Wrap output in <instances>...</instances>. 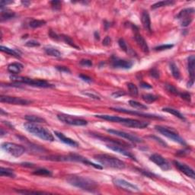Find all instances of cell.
I'll list each match as a JSON object with an SVG mask.
<instances>
[{
	"label": "cell",
	"instance_id": "1",
	"mask_svg": "<svg viewBox=\"0 0 195 195\" xmlns=\"http://www.w3.org/2000/svg\"><path fill=\"white\" fill-rule=\"evenodd\" d=\"M66 181L70 185L80 188L83 191H89V192H96L98 190L97 182H95L89 178L83 177V176L72 175L69 176Z\"/></svg>",
	"mask_w": 195,
	"mask_h": 195
},
{
	"label": "cell",
	"instance_id": "2",
	"mask_svg": "<svg viewBox=\"0 0 195 195\" xmlns=\"http://www.w3.org/2000/svg\"><path fill=\"white\" fill-rule=\"evenodd\" d=\"M96 117L100 119L105 120V121H111L114 123H119L128 127L136 128V129H144L149 126V123L144 122V121H137V120L131 119V118H123L117 116H111L107 114H97Z\"/></svg>",
	"mask_w": 195,
	"mask_h": 195
},
{
	"label": "cell",
	"instance_id": "3",
	"mask_svg": "<svg viewBox=\"0 0 195 195\" xmlns=\"http://www.w3.org/2000/svg\"><path fill=\"white\" fill-rule=\"evenodd\" d=\"M24 127L28 132L31 133L34 136L41 138L43 140L50 141V142H53L54 140V137H53L51 131H49L43 126H40L38 124L28 122L24 124Z\"/></svg>",
	"mask_w": 195,
	"mask_h": 195
},
{
	"label": "cell",
	"instance_id": "4",
	"mask_svg": "<svg viewBox=\"0 0 195 195\" xmlns=\"http://www.w3.org/2000/svg\"><path fill=\"white\" fill-rule=\"evenodd\" d=\"M94 158L99 163L106 167L112 168L115 169H124L126 167V164L122 160L107 154L95 155Z\"/></svg>",
	"mask_w": 195,
	"mask_h": 195
},
{
	"label": "cell",
	"instance_id": "5",
	"mask_svg": "<svg viewBox=\"0 0 195 195\" xmlns=\"http://www.w3.org/2000/svg\"><path fill=\"white\" fill-rule=\"evenodd\" d=\"M10 79L11 81L15 82L17 83H23V84L29 85V86H34V87L39 88H52L53 86L48 83L47 82L44 80L41 79H30L28 77H24V76H18V75H12L10 76Z\"/></svg>",
	"mask_w": 195,
	"mask_h": 195
},
{
	"label": "cell",
	"instance_id": "6",
	"mask_svg": "<svg viewBox=\"0 0 195 195\" xmlns=\"http://www.w3.org/2000/svg\"><path fill=\"white\" fill-rule=\"evenodd\" d=\"M155 129H156L158 132L161 133V134H162L163 136H166V137L171 140H173L174 142L180 143V144L184 145V146L186 145V142L184 141V140L183 139L182 137H181V136H180L175 131H173V130L169 129L168 127L160 126V125H156V126H155Z\"/></svg>",
	"mask_w": 195,
	"mask_h": 195
},
{
	"label": "cell",
	"instance_id": "7",
	"mask_svg": "<svg viewBox=\"0 0 195 195\" xmlns=\"http://www.w3.org/2000/svg\"><path fill=\"white\" fill-rule=\"evenodd\" d=\"M2 149L14 157H20L25 153L24 147L14 143H3Z\"/></svg>",
	"mask_w": 195,
	"mask_h": 195
},
{
	"label": "cell",
	"instance_id": "8",
	"mask_svg": "<svg viewBox=\"0 0 195 195\" xmlns=\"http://www.w3.org/2000/svg\"><path fill=\"white\" fill-rule=\"evenodd\" d=\"M194 14V8L184 9L179 12L177 16V18L180 21L181 25L182 27H187L191 24L193 21V16Z\"/></svg>",
	"mask_w": 195,
	"mask_h": 195
},
{
	"label": "cell",
	"instance_id": "9",
	"mask_svg": "<svg viewBox=\"0 0 195 195\" xmlns=\"http://www.w3.org/2000/svg\"><path fill=\"white\" fill-rule=\"evenodd\" d=\"M57 118L61 122L64 123V124L73 125V126H86V125L88 124L87 121H86V120L76 117H73L71 115H68V114H58Z\"/></svg>",
	"mask_w": 195,
	"mask_h": 195
},
{
	"label": "cell",
	"instance_id": "10",
	"mask_svg": "<svg viewBox=\"0 0 195 195\" xmlns=\"http://www.w3.org/2000/svg\"><path fill=\"white\" fill-rule=\"evenodd\" d=\"M113 182H114V184H115L117 187L120 188L121 189L124 190V191H128V192L132 193L140 192V189L137 186L132 184V183L129 182V181H126V180L124 179L115 178V179H114Z\"/></svg>",
	"mask_w": 195,
	"mask_h": 195
},
{
	"label": "cell",
	"instance_id": "11",
	"mask_svg": "<svg viewBox=\"0 0 195 195\" xmlns=\"http://www.w3.org/2000/svg\"><path fill=\"white\" fill-rule=\"evenodd\" d=\"M108 133H111V134L115 135V136H120V137H122L124 139L127 140L131 141V142L134 143H143V140L141 138L138 137L137 136H135V135L131 134V133H128L124 131H117V130H113V129H108L107 130Z\"/></svg>",
	"mask_w": 195,
	"mask_h": 195
},
{
	"label": "cell",
	"instance_id": "12",
	"mask_svg": "<svg viewBox=\"0 0 195 195\" xmlns=\"http://www.w3.org/2000/svg\"><path fill=\"white\" fill-rule=\"evenodd\" d=\"M0 101L11 104H18V105H28V104L31 103V101H29V100L18 97H11V96L7 95L0 96Z\"/></svg>",
	"mask_w": 195,
	"mask_h": 195
},
{
	"label": "cell",
	"instance_id": "13",
	"mask_svg": "<svg viewBox=\"0 0 195 195\" xmlns=\"http://www.w3.org/2000/svg\"><path fill=\"white\" fill-rule=\"evenodd\" d=\"M149 159L164 171H168V170L171 169V166H170L169 162L164 157H162L161 155L154 153L149 157Z\"/></svg>",
	"mask_w": 195,
	"mask_h": 195
},
{
	"label": "cell",
	"instance_id": "14",
	"mask_svg": "<svg viewBox=\"0 0 195 195\" xmlns=\"http://www.w3.org/2000/svg\"><path fill=\"white\" fill-rule=\"evenodd\" d=\"M111 110L117 111V112L121 113H126V114H135V115H138L139 117H143L150 118V119H163L161 116L156 115V114H145V113L138 112V111H131V110H126L124 108H112Z\"/></svg>",
	"mask_w": 195,
	"mask_h": 195
},
{
	"label": "cell",
	"instance_id": "15",
	"mask_svg": "<svg viewBox=\"0 0 195 195\" xmlns=\"http://www.w3.org/2000/svg\"><path fill=\"white\" fill-rule=\"evenodd\" d=\"M173 163H174L175 167L177 168L181 172H182L183 174H184L185 175L188 176V177L194 179L195 178L194 171L193 170V169H191L190 166H187L186 164H184V163H181L178 161H174Z\"/></svg>",
	"mask_w": 195,
	"mask_h": 195
},
{
	"label": "cell",
	"instance_id": "16",
	"mask_svg": "<svg viewBox=\"0 0 195 195\" xmlns=\"http://www.w3.org/2000/svg\"><path fill=\"white\" fill-rule=\"evenodd\" d=\"M188 69L189 72V76L191 77V82L188 83V87H191L194 82L195 76V57L194 55H191L188 59Z\"/></svg>",
	"mask_w": 195,
	"mask_h": 195
},
{
	"label": "cell",
	"instance_id": "17",
	"mask_svg": "<svg viewBox=\"0 0 195 195\" xmlns=\"http://www.w3.org/2000/svg\"><path fill=\"white\" fill-rule=\"evenodd\" d=\"M111 65L114 68H120V69H131L133 66V63L131 61L126 60H121L119 58H113L111 61Z\"/></svg>",
	"mask_w": 195,
	"mask_h": 195
},
{
	"label": "cell",
	"instance_id": "18",
	"mask_svg": "<svg viewBox=\"0 0 195 195\" xmlns=\"http://www.w3.org/2000/svg\"><path fill=\"white\" fill-rule=\"evenodd\" d=\"M107 147L108 149H111L113 151H115L117 153H120V154H122L124 156H126V157H129L132 159H135L134 156L131 153H130L129 151L126 150V149H124V146H120V145L117 144H113V143H109V144H107Z\"/></svg>",
	"mask_w": 195,
	"mask_h": 195
},
{
	"label": "cell",
	"instance_id": "19",
	"mask_svg": "<svg viewBox=\"0 0 195 195\" xmlns=\"http://www.w3.org/2000/svg\"><path fill=\"white\" fill-rule=\"evenodd\" d=\"M135 41L137 43L138 46L140 47V49L144 52L145 53H148L149 52V46H148L147 43H146V40L143 38V37L141 35V34H138V33H136L134 36Z\"/></svg>",
	"mask_w": 195,
	"mask_h": 195
},
{
	"label": "cell",
	"instance_id": "20",
	"mask_svg": "<svg viewBox=\"0 0 195 195\" xmlns=\"http://www.w3.org/2000/svg\"><path fill=\"white\" fill-rule=\"evenodd\" d=\"M141 21H142V24L146 31L150 32L151 31V20L150 16H149V13L147 11H143L141 15Z\"/></svg>",
	"mask_w": 195,
	"mask_h": 195
},
{
	"label": "cell",
	"instance_id": "21",
	"mask_svg": "<svg viewBox=\"0 0 195 195\" xmlns=\"http://www.w3.org/2000/svg\"><path fill=\"white\" fill-rule=\"evenodd\" d=\"M54 134L56 135V136H57V137L59 138V139L60 140L62 141L63 143H66V144L69 145V146H73V147H77V146H79V144H78V143H76V141L70 139V138L66 137V136H65V135L62 133H60V132H57V131H55Z\"/></svg>",
	"mask_w": 195,
	"mask_h": 195
},
{
	"label": "cell",
	"instance_id": "22",
	"mask_svg": "<svg viewBox=\"0 0 195 195\" xmlns=\"http://www.w3.org/2000/svg\"><path fill=\"white\" fill-rule=\"evenodd\" d=\"M23 69L24 66L20 63H13L8 66V71L12 73L13 75H18Z\"/></svg>",
	"mask_w": 195,
	"mask_h": 195
},
{
	"label": "cell",
	"instance_id": "23",
	"mask_svg": "<svg viewBox=\"0 0 195 195\" xmlns=\"http://www.w3.org/2000/svg\"><path fill=\"white\" fill-rule=\"evenodd\" d=\"M16 16V13L11 10L6 9L5 10H1V21H6V20L11 19Z\"/></svg>",
	"mask_w": 195,
	"mask_h": 195
},
{
	"label": "cell",
	"instance_id": "24",
	"mask_svg": "<svg viewBox=\"0 0 195 195\" xmlns=\"http://www.w3.org/2000/svg\"><path fill=\"white\" fill-rule=\"evenodd\" d=\"M44 51L47 54L53 56V57H60L61 56L60 51H58L56 48L52 47H46L44 48Z\"/></svg>",
	"mask_w": 195,
	"mask_h": 195
},
{
	"label": "cell",
	"instance_id": "25",
	"mask_svg": "<svg viewBox=\"0 0 195 195\" xmlns=\"http://www.w3.org/2000/svg\"><path fill=\"white\" fill-rule=\"evenodd\" d=\"M0 50H1V51H2V52L8 53V54L11 55V56H16V57H17V58L21 56V52H20L19 51H17V50L11 49V48L6 47H4V46H1Z\"/></svg>",
	"mask_w": 195,
	"mask_h": 195
},
{
	"label": "cell",
	"instance_id": "26",
	"mask_svg": "<svg viewBox=\"0 0 195 195\" xmlns=\"http://www.w3.org/2000/svg\"><path fill=\"white\" fill-rule=\"evenodd\" d=\"M0 175L2 177L3 176H6V177H9V178H16V175L15 174L14 171L12 169H9V168H4V167H1L0 169Z\"/></svg>",
	"mask_w": 195,
	"mask_h": 195
},
{
	"label": "cell",
	"instance_id": "27",
	"mask_svg": "<svg viewBox=\"0 0 195 195\" xmlns=\"http://www.w3.org/2000/svg\"><path fill=\"white\" fill-rule=\"evenodd\" d=\"M175 3V2L171 1V0H166V1H160L158 2L155 3L152 6V9H156L158 8L161 7H165V6H172Z\"/></svg>",
	"mask_w": 195,
	"mask_h": 195
},
{
	"label": "cell",
	"instance_id": "28",
	"mask_svg": "<svg viewBox=\"0 0 195 195\" xmlns=\"http://www.w3.org/2000/svg\"><path fill=\"white\" fill-rule=\"evenodd\" d=\"M24 119L28 121V122L34 123V124H40V123H46V121L42 117H40L38 116L34 115H26L24 117Z\"/></svg>",
	"mask_w": 195,
	"mask_h": 195
},
{
	"label": "cell",
	"instance_id": "29",
	"mask_svg": "<svg viewBox=\"0 0 195 195\" xmlns=\"http://www.w3.org/2000/svg\"><path fill=\"white\" fill-rule=\"evenodd\" d=\"M170 69H171V73H172V76H174V78H175L176 79H179L181 78V73H180L179 69H178L175 63L173 62L170 63Z\"/></svg>",
	"mask_w": 195,
	"mask_h": 195
},
{
	"label": "cell",
	"instance_id": "30",
	"mask_svg": "<svg viewBox=\"0 0 195 195\" xmlns=\"http://www.w3.org/2000/svg\"><path fill=\"white\" fill-rule=\"evenodd\" d=\"M162 110H163V111H165V112H167L171 114H173L174 116L180 118V119H181V120H184V117L183 116V114H181V113L178 111V110L174 109V108H163Z\"/></svg>",
	"mask_w": 195,
	"mask_h": 195
},
{
	"label": "cell",
	"instance_id": "31",
	"mask_svg": "<svg viewBox=\"0 0 195 195\" xmlns=\"http://www.w3.org/2000/svg\"><path fill=\"white\" fill-rule=\"evenodd\" d=\"M46 24V21L44 20L33 19L29 22V26L32 28H38Z\"/></svg>",
	"mask_w": 195,
	"mask_h": 195
},
{
	"label": "cell",
	"instance_id": "32",
	"mask_svg": "<svg viewBox=\"0 0 195 195\" xmlns=\"http://www.w3.org/2000/svg\"><path fill=\"white\" fill-rule=\"evenodd\" d=\"M142 98L144 100V101H146V103H153L154 101H156V100H158V98H159L157 96L152 94H144L142 95Z\"/></svg>",
	"mask_w": 195,
	"mask_h": 195
},
{
	"label": "cell",
	"instance_id": "33",
	"mask_svg": "<svg viewBox=\"0 0 195 195\" xmlns=\"http://www.w3.org/2000/svg\"><path fill=\"white\" fill-rule=\"evenodd\" d=\"M130 105L133 108H136V109H140V110H143V109H147V106L144 105L143 104H141V103L138 102V101H133V100H131L129 101Z\"/></svg>",
	"mask_w": 195,
	"mask_h": 195
},
{
	"label": "cell",
	"instance_id": "34",
	"mask_svg": "<svg viewBox=\"0 0 195 195\" xmlns=\"http://www.w3.org/2000/svg\"><path fill=\"white\" fill-rule=\"evenodd\" d=\"M127 88H128V91H129V93L132 96H137L138 95V89L134 84L133 83H128L127 84Z\"/></svg>",
	"mask_w": 195,
	"mask_h": 195
},
{
	"label": "cell",
	"instance_id": "35",
	"mask_svg": "<svg viewBox=\"0 0 195 195\" xmlns=\"http://www.w3.org/2000/svg\"><path fill=\"white\" fill-rule=\"evenodd\" d=\"M34 175H43V176H51L52 175V173L51 171L45 169H37L36 171H34L33 172Z\"/></svg>",
	"mask_w": 195,
	"mask_h": 195
},
{
	"label": "cell",
	"instance_id": "36",
	"mask_svg": "<svg viewBox=\"0 0 195 195\" xmlns=\"http://www.w3.org/2000/svg\"><path fill=\"white\" fill-rule=\"evenodd\" d=\"M63 40L65 41V42L67 44H69V46L73 47L76 48V49L77 50H79V47L77 46V45H76V44L74 43V41H73V40L71 39L70 38H69V36H66V35H63Z\"/></svg>",
	"mask_w": 195,
	"mask_h": 195
},
{
	"label": "cell",
	"instance_id": "37",
	"mask_svg": "<svg viewBox=\"0 0 195 195\" xmlns=\"http://www.w3.org/2000/svg\"><path fill=\"white\" fill-rule=\"evenodd\" d=\"M18 193L24 194H45L48 193L43 192V191H26V190H21V191H17Z\"/></svg>",
	"mask_w": 195,
	"mask_h": 195
},
{
	"label": "cell",
	"instance_id": "38",
	"mask_svg": "<svg viewBox=\"0 0 195 195\" xmlns=\"http://www.w3.org/2000/svg\"><path fill=\"white\" fill-rule=\"evenodd\" d=\"M166 89L169 92L171 93V94L173 95H179V92H178V89H176L175 86H173L172 85L170 84H166Z\"/></svg>",
	"mask_w": 195,
	"mask_h": 195
},
{
	"label": "cell",
	"instance_id": "39",
	"mask_svg": "<svg viewBox=\"0 0 195 195\" xmlns=\"http://www.w3.org/2000/svg\"><path fill=\"white\" fill-rule=\"evenodd\" d=\"M173 47H174V45H172V44H163V45H160V46H158V47H155V50H156V51H165V50L171 49V48H172Z\"/></svg>",
	"mask_w": 195,
	"mask_h": 195
},
{
	"label": "cell",
	"instance_id": "40",
	"mask_svg": "<svg viewBox=\"0 0 195 195\" xmlns=\"http://www.w3.org/2000/svg\"><path fill=\"white\" fill-rule=\"evenodd\" d=\"M118 44H119L120 47H121L123 51H125V52H127L128 51L127 45H126V43L125 42V41L123 38H121V39L118 41Z\"/></svg>",
	"mask_w": 195,
	"mask_h": 195
},
{
	"label": "cell",
	"instance_id": "41",
	"mask_svg": "<svg viewBox=\"0 0 195 195\" xmlns=\"http://www.w3.org/2000/svg\"><path fill=\"white\" fill-rule=\"evenodd\" d=\"M25 46L29 47H36L40 46V43L38 42L37 41H34V40H31V41H28L26 43Z\"/></svg>",
	"mask_w": 195,
	"mask_h": 195
},
{
	"label": "cell",
	"instance_id": "42",
	"mask_svg": "<svg viewBox=\"0 0 195 195\" xmlns=\"http://www.w3.org/2000/svg\"><path fill=\"white\" fill-rule=\"evenodd\" d=\"M149 73H150L151 76H153L155 79H159V71L156 68H153V69H151Z\"/></svg>",
	"mask_w": 195,
	"mask_h": 195
},
{
	"label": "cell",
	"instance_id": "43",
	"mask_svg": "<svg viewBox=\"0 0 195 195\" xmlns=\"http://www.w3.org/2000/svg\"><path fill=\"white\" fill-rule=\"evenodd\" d=\"M51 6L53 9L59 10L61 8V2L60 1H52L51 2Z\"/></svg>",
	"mask_w": 195,
	"mask_h": 195
},
{
	"label": "cell",
	"instance_id": "44",
	"mask_svg": "<svg viewBox=\"0 0 195 195\" xmlns=\"http://www.w3.org/2000/svg\"><path fill=\"white\" fill-rule=\"evenodd\" d=\"M179 95L181 96V98L182 99L185 100L187 101H191V94L188 92H183V93H179Z\"/></svg>",
	"mask_w": 195,
	"mask_h": 195
},
{
	"label": "cell",
	"instance_id": "45",
	"mask_svg": "<svg viewBox=\"0 0 195 195\" xmlns=\"http://www.w3.org/2000/svg\"><path fill=\"white\" fill-rule=\"evenodd\" d=\"M80 65L83 66H88V67H90V66H92V62L89 60H82L80 61Z\"/></svg>",
	"mask_w": 195,
	"mask_h": 195
},
{
	"label": "cell",
	"instance_id": "46",
	"mask_svg": "<svg viewBox=\"0 0 195 195\" xmlns=\"http://www.w3.org/2000/svg\"><path fill=\"white\" fill-rule=\"evenodd\" d=\"M111 38H110L109 36H106L105 38H104V40H103L102 44L104 45V46H109V45L111 44Z\"/></svg>",
	"mask_w": 195,
	"mask_h": 195
},
{
	"label": "cell",
	"instance_id": "47",
	"mask_svg": "<svg viewBox=\"0 0 195 195\" xmlns=\"http://www.w3.org/2000/svg\"><path fill=\"white\" fill-rule=\"evenodd\" d=\"M79 76L83 80V81L86 82H92V79L90 78L89 76H86V75H79Z\"/></svg>",
	"mask_w": 195,
	"mask_h": 195
},
{
	"label": "cell",
	"instance_id": "48",
	"mask_svg": "<svg viewBox=\"0 0 195 195\" xmlns=\"http://www.w3.org/2000/svg\"><path fill=\"white\" fill-rule=\"evenodd\" d=\"M48 34H49V36L53 40H59V38H60L59 36H58L56 33L53 32L52 30H50V31L48 32Z\"/></svg>",
	"mask_w": 195,
	"mask_h": 195
},
{
	"label": "cell",
	"instance_id": "49",
	"mask_svg": "<svg viewBox=\"0 0 195 195\" xmlns=\"http://www.w3.org/2000/svg\"><path fill=\"white\" fill-rule=\"evenodd\" d=\"M139 170H140V171H141V172H142L143 175H145L147 176V177L153 178L155 176L154 174H152V173H150L149 171H145V170H142V169H139Z\"/></svg>",
	"mask_w": 195,
	"mask_h": 195
},
{
	"label": "cell",
	"instance_id": "50",
	"mask_svg": "<svg viewBox=\"0 0 195 195\" xmlns=\"http://www.w3.org/2000/svg\"><path fill=\"white\" fill-rule=\"evenodd\" d=\"M56 69L60 72H65V73H70V70L66 66H56Z\"/></svg>",
	"mask_w": 195,
	"mask_h": 195
},
{
	"label": "cell",
	"instance_id": "51",
	"mask_svg": "<svg viewBox=\"0 0 195 195\" xmlns=\"http://www.w3.org/2000/svg\"><path fill=\"white\" fill-rule=\"evenodd\" d=\"M124 95H125V93L124 92V91H116V92L113 93L112 96L114 98H119V97H121V96Z\"/></svg>",
	"mask_w": 195,
	"mask_h": 195
},
{
	"label": "cell",
	"instance_id": "52",
	"mask_svg": "<svg viewBox=\"0 0 195 195\" xmlns=\"http://www.w3.org/2000/svg\"><path fill=\"white\" fill-rule=\"evenodd\" d=\"M11 3H13L12 1H2L1 2H0V6H1V9H2L4 6H7V5L9 4H11Z\"/></svg>",
	"mask_w": 195,
	"mask_h": 195
},
{
	"label": "cell",
	"instance_id": "53",
	"mask_svg": "<svg viewBox=\"0 0 195 195\" xmlns=\"http://www.w3.org/2000/svg\"><path fill=\"white\" fill-rule=\"evenodd\" d=\"M140 86L142 88H144V89H152V86L146 82H141L140 83Z\"/></svg>",
	"mask_w": 195,
	"mask_h": 195
},
{
	"label": "cell",
	"instance_id": "54",
	"mask_svg": "<svg viewBox=\"0 0 195 195\" xmlns=\"http://www.w3.org/2000/svg\"><path fill=\"white\" fill-rule=\"evenodd\" d=\"M150 137H151V138H153V139H156V140H157V141H158V142H159L160 143H161V144H162V145H163V146H167V145H166V143H165V142H163V141H162V140H161V139H159V138L156 137V136H150Z\"/></svg>",
	"mask_w": 195,
	"mask_h": 195
},
{
	"label": "cell",
	"instance_id": "55",
	"mask_svg": "<svg viewBox=\"0 0 195 195\" xmlns=\"http://www.w3.org/2000/svg\"><path fill=\"white\" fill-rule=\"evenodd\" d=\"M86 95L89 96V97H90V98H95V99H100V98L95 94H91V93H86Z\"/></svg>",
	"mask_w": 195,
	"mask_h": 195
},
{
	"label": "cell",
	"instance_id": "56",
	"mask_svg": "<svg viewBox=\"0 0 195 195\" xmlns=\"http://www.w3.org/2000/svg\"><path fill=\"white\" fill-rule=\"evenodd\" d=\"M21 166H25V167H29V168H32L34 167V164L32 163H28V162H24V163H21Z\"/></svg>",
	"mask_w": 195,
	"mask_h": 195
},
{
	"label": "cell",
	"instance_id": "57",
	"mask_svg": "<svg viewBox=\"0 0 195 195\" xmlns=\"http://www.w3.org/2000/svg\"><path fill=\"white\" fill-rule=\"evenodd\" d=\"M21 4L24 5V6H26V7H28V6H29L30 4H31V2H28V1H22L21 2Z\"/></svg>",
	"mask_w": 195,
	"mask_h": 195
},
{
	"label": "cell",
	"instance_id": "58",
	"mask_svg": "<svg viewBox=\"0 0 195 195\" xmlns=\"http://www.w3.org/2000/svg\"><path fill=\"white\" fill-rule=\"evenodd\" d=\"M95 39L96 40H99L100 39V37H99V34L96 31V32H95Z\"/></svg>",
	"mask_w": 195,
	"mask_h": 195
}]
</instances>
